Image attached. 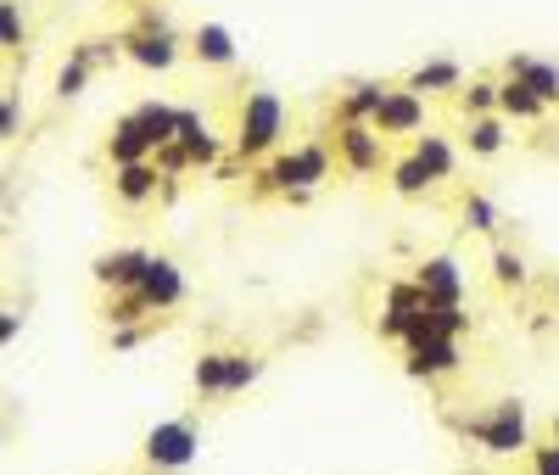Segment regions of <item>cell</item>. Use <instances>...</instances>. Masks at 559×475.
I'll return each instance as SVG.
<instances>
[{
	"instance_id": "cell-1",
	"label": "cell",
	"mask_w": 559,
	"mask_h": 475,
	"mask_svg": "<svg viewBox=\"0 0 559 475\" xmlns=\"http://www.w3.org/2000/svg\"><path fill=\"white\" fill-rule=\"evenodd\" d=\"M331 174H336V157H331V146H324V134H313V140H302V146H292V152H274V157L258 168L252 202H263V197L302 202L308 190H319Z\"/></svg>"
},
{
	"instance_id": "cell-2",
	"label": "cell",
	"mask_w": 559,
	"mask_h": 475,
	"mask_svg": "<svg viewBox=\"0 0 559 475\" xmlns=\"http://www.w3.org/2000/svg\"><path fill=\"white\" fill-rule=\"evenodd\" d=\"M286 140V102L274 90H247L236 107V129H229V152L241 163H269Z\"/></svg>"
},
{
	"instance_id": "cell-3",
	"label": "cell",
	"mask_w": 559,
	"mask_h": 475,
	"mask_svg": "<svg viewBox=\"0 0 559 475\" xmlns=\"http://www.w3.org/2000/svg\"><path fill=\"white\" fill-rule=\"evenodd\" d=\"M459 431H464V442H476L487 459H521L532 448V414H526L521 397H498L492 408L459 419Z\"/></svg>"
},
{
	"instance_id": "cell-4",
	"label": "cell",
	"mask_w": 559,
	"mask_h": 475,
	"mask_svg": "<svg viewBox=\"0 0 559 475\" xmlns=\"http://www.w3.org/2000/svg\"><path fill=\"white\" fill-rule=\"evenodd\" d=\"M202 453V431H197V419L191 414H174V419H157L146 437H140V459H146L157 475H174L185 464H197Z\"/></svg>"
},
{
	"instance_id": "cell-5",
	"label": "cell",
	"mask_w": 559,
	"mask_h": 475,
	"mask_svg": "<svg viewBox=\"0 0 559 475\" xmlns=\"http://www.w3.org/2000/svg\"><path fill=\"white\" fill-rule=\"evenodd\" d=\"M324 146H331L336 168L353 174V179H376L386 168V140L369 129V123H336V129H324Z\"/></svg>"
},
{
	"instance_id": "cell-6",
	"label": "cell",
	"mask_w": 559,
	"mask_h": 475,
	"mask_svg": "<svg viewBox=\"0 0 559 475\" xmlns=\"http://www.w3.org/2000/svg\"><path fill=\"white\" fill-rule=\"evenodd\" d=\"M403 369H408L414 380H448V375H459V369H464V353H459V342L431 336L426 319H419V330L403 342Z\"/></svg>"
},
{
	"instance_id": "cell-7",
	"label": "cell",
	"mask_w": 559,
	"mask_h": 475,
	"mask_svg": "<svg viewBox=\"0 0 559 475\" xmlns=\"http://www.w3.org/2000/svg\"><path fill=\"white\" fill-rule=\"evenodd\" d=\"M408 280L419 285L426 308H464V263L453 252H426Z\"/></svg>"
},
{
	"instance_id": "cell-8",
	"label": "cell",
	"mask_w": 559,
	"mask_h": 475,
	"mask_svg": "<svg viewBox=\"0 0 559 475\" xmlns=\"http://www.w3.org/2000/svg\"><path fill=\"white\" fill-rule=\"evenodd\" d=\"M419 319H426V297H419V285L414 280H392L386 285V302H381V319H376V330L386 342H408L414 330H419Z\"/></svg>"
},
{
	"instance_id": "cell-9",
	"label": "cell",
	"mask_w": 559,
	"mask_h": 475,
	"mask_svg": "<svg viewBox=\"0 0 559 475\" xmlns=\"http://www.w3.org/2000/svg\"><path fill=\"white\" fill-rule=\"evenodd\" d=\"M369 129H376L381 140H414V134H426V95H414V90L392 84Z\"/></svg>"
},
{
	"instance_id": "cell-10",
	"label": "cell",
	"mask_w": 559,
	"mask_h": 475,
	"mask_svg": "<svg viewBox=\"0 0 559 475\" xmlns=\"http://www.w3.org/2000/svg\"><path fill=\"white\" fill-rule=\"evenodd\" d=\"M140 302H146L157 319L168 313V308H179L185 302V269L168 258V252H152V263H146V274H140Z\"/></svg>"
},
{
	"instance_id": "cell-11",
	"label": "cell",
	"mask_w": 559,
	"mask_h": 475,
	"mask_svg": "<svg viewBox=\"0 0 559 475\" xmlns=\"http://www.w3.org/2000/svg\"><path fill=\"white\" fill-rule=\"evenodd\" d=\"M146 263H152L146 247H112V252H102L96 263H90V280H96L107 297H118V292H134L140 274H146Z\"/></svg>"
},
{
	"instance_id": "cell-12",
	"label": "cell",
	"mask_w": 559,
	"mask_h": 475,
	"mask_svg": "<svg viewBox=\"0 0 559 475\" xmlns=\"http://www.w3.org/2000/svg\"><path fill=\"white\" fill-rule=\"evenodd\" d=\"M118 45H123V57H129L134 68H146V73H168V68L179 62V34H174V28H163V34L123 28Z\"/></svg>"
},
{
	"instance_id": "cell-13",
	"label": "cell",
	"mask_w": 559,
	"mask_h": 475,
	"mask_svg": "<svg viewBox=\"0 0 559 475\" xmlns=\"http://www.w3.org/2000/svg\"><path fill=\"white\" fill-rule=\"evenodd\" d=\"M163 168L157 163H129V168H112V202L140 213V207H152L157 202V190H163Z\"/></svg>"
},
{
	"instance_id": "cell-14",
	"label": "cell",
	"mask_w": 559,
	"mask_h": 475,
	"mask_svg": "<svg viewBox=\"0 0 559 475\" xmlns=\"http://www.w3.org/2000/svg\"><path fill=\"white\" fill-rule=\"evenodd\" d=\"M392 79H347L336 90V123H376Z\"/></svg>"
},
{
	"instance_id": "cell-15",
	"label": "cell",
	"mask_w": 559,
	"mask_h": 475,
	"mask_svg": "<svg viewBox=\"0 0 559 475\" xmlns=\"http://www.w3.org/2000/svg\"><path fill=\"white\" fill-rule=\"evenodd\" d=\"M503 79H515V84H526L543 107H559V62H543V57H526V51H515V57H503Z\"/></svg>"
},
{
	"instance_id": "cell-16",
	"label": "cell",
	"mask_w": 559,
	"mask_h": 475,
	"mask_svg": "<svg viewBox=\"0 0 559 475\" xmlns=\"http://www.w3.org/2000/svg\"><path fill=\"white\" fill-rule=\"evenodd\" d=\"M403 90H414V95H459L464 90V68L453 62V57H431V62H419V68H408L403 79H397Z\"/></svg>"
},
{
	"instance_id": "cell-17",
	"label": "cell",
	"mask_w": 559,
	"mask_h": 475,
	"mask_svg": "<svg viewBox=\"0 0 559 475\" xmlns=\"http://www.w3.org/2000/svg\"><path fill=\"white\" fill-rule=\"evenodd\" d=\"M152 157H157V152H152L146 129H140V118L123 112V118L107 129V163H112V168H129V163H152Z\"/></svg>"
},
{
	"instance_id": "cell-18",
	"label": "cell",
	"mask_w": 559,
	"mask_h": 475,
	"mask_svg": "<svg viewBox=\"0 0 559 475\" xmlns=\"http://www.w3.org/2000/svg\"><path fill=\"white\" fill-rule=\"evenodd\" d=\"M191 57L202 68H236L241 62V45H236V34H229L224 23H197L191 28Z\"/></svg>"
},
{
	"instance_id": "cell-19",
	"label": "cell",
	"mask_w": 559,
	"mask_h": 475,
	"mask_svg": "<svg viewBox=\"0 0 559 475\" xmlns=\"http://www.w3.org/2000/svg\"><path fill=\"white\" fill-rule=\"evenodd\" d=\"M408 152L419 157V168L431 174V185H448L453 174H459V146L448 134H437V129H426V134H414L408 140Z\"/></svg>"
},
{
	"instance_id": "cell-20",
	"label": "cell",
	"mask_w": 559,
	"mask_h": 475,
	"mask_svg": "<svg viewBox=\"0 0 559 475\" xmlns=\"http://www.w3.org/2000/svg\"><path fill=\"white\" fill-rule=\"evenodd\" d=\"M224 369H229V347H202L191 364V392L197 403H218L224 397Z\"/></svg>"
},
{
	"instance_id": "cell-21",
	"label": "cell",
	"mask_w": 559,
	"mask_h": 475,
	"mask_svg": "<svg viewBox=\"0 0 559 475\" xmlns=\"http://www.w3.org/2000/svg\"><path fill=\"white\" fill-rule=\"evenodd\" d=\"M386 190H392V197H403V202H419V197H426V190H437V185H431L426 168H419L414 152H403V157L386 163Z\"/></svg>"
},
{
	"instance_id": "cell-22",
	"label": "cell",
	"mask_w": 559,
	"mask_h": 475,
	"mask_svg": "<svg viewBox=\"0 0 559 475\" xmlns=\"http://www.w3.org/2000/svg\"><path fill=\"white\" fill-rule=\"evenodd\" d=\"M498 118H515V123H543L548 107L537 102V95L515 79H498Z\"/></svg>"
},
{
	"instance_id": "cell-23",
	"label": "cell",
	"mask_w": 559,
	"mask_h": 475,
	"mask_svg": "<svg viewBox=\"0 0 559 475\" xmlns=\"http://www.w3.org/2000/svg\"><path fill=\"white\" fill-rule=\"evenodd\" d=\"M464 152L471 157H498L503 146H509V129H503V118L492 112V118H464Z\"/></svg>"
},
{
	"instance_id": "cell-24",
	"label": "cell",
	"mask_w": 559,
	"mask_h": 475,
	"mask_svg": "<svg viewBox=\"0 0 559 475\" xmlns=\"http://www.w3.org/2000/svg\"><path fill=\"white\" fill-rule=\"evenodd\" d=\"M134 118H140V129H146L152 152H163V146H174V140H179V107H168V102H140Z\"/></svg>"
},
{
	"instance_id": "cell-25",
	"label": "cell",
	"mask_w": 559,
	"mask_h": 475,
	"mask_svg": "<svg viewBox=\"0 0 559 475\" xmlns=\"http://www.w3.org/2000/svg\"><path fill=\"white\" fill-rule=\"evenodd\" d=\"M487 269H492V280H498V292H526V285H532V263H526V252L503 247V241L492 247Z\"/></svg>"
},
{
	"instance_id": "cell-26",
	"label": "cell",
	"mask_w": 559,
	"mask_h": 475,
	"mask_svg": "<svg viewBox=\"0 0 559 475\" xmlns=\"http://www.w3.org/2000/svg\"><path fill=\"white\" fill-rule=\"evenodd\" d=\"M263 375V353L258 347H229V369H224V397H241L252 380Z\"/></svg>"
},
{
	"instance_id": "cell-27",
	"label": "cell",
	"mask_w": 559,
	"mask_h": 475,
	"mask_svg": "<svg viewBox=\"0 0 559 475\" xmlns=\"http://www.w3.org/2000/svg\"><path fill=\"white\" fill-rule=\"evenodd\" d=\"M453 102H459L464 118H492L498 112V79H471V84L453 95Z\"/></svg>"
},
{
	"instance_id": "cell-28",
	"label": "cell",
	"mask_w": 559,
	"mask_h": 475,
	"mask_svg": "<svg viewBox=\"0 0 559 475\" xmlns=\"http://www.w3.org/2000/svg\"><path fill=\"white\" fill-rule=\"evenodd\" d=\"M102 319L112 324V330H129V324H146V319H157L146 302H140V292H118V297H107L102 302Z\"/></svg>"
},
{
	"instance_id": "cell-29",
	"label": "cell",
	"mask_w": 559,
	"mask_h": 475,
	"mask_svg": "<svg viewBox=\"0 0 559 475\" xmlns=\"http://www.w3.org/2000/svg\"><path fill=\"white\" fill-rule=\"evenodd\" d=\"M426 330H431V336H448V342H459L464 330H476V319L464 313V308H426Z\"/></svg>"
},
{
	"instance_id": "cell-30",
	"label": "cell",
	"mask_w": 559,
	"mask_h": 475,
	"mask_svg": "<svg viewBox=\"0 0 559 475\" xmlns=\"http://www.w3.org/2000/svg\"><path fill=\"white\" fill-rule=\"evenodd\" d=\"M459 213H464V224H471L476 235H492V229L503 224V218H498V207L481 197V190H464V207H459Z\"/></svg>"
},
{
	"instance_id": "cell-31",
	"label": "cell",
	"mask_w": 559,
	"mask_h": 475,
	"mask_svg": "<svg viewBox=\"0 0 559 475\" xmlns=\"http://www.w3.org/2000/svg\"><path fill=\"white\" fill-rule=\"evenodd\" d=\"M23 7L17 0H0V51H12V45H23Z\"/></svg>"
},
{
	"instance_id": "cell-32",
	"label": "cell",
	"mask_w": 559,
	"mask_h": 475,
	"mask_svg": "<svg viewBox=\"0 0 559 475\" xmlns=\"http://www.w3.org/2000/svg\"><path fill=\"white\" fill-rule=\"evenodd\" d=\"M526 459H532V475H559V442H532Z\"/></svg>"
},
{
	"instance_id": "cell-33",
	"label": "cell",
	"mask_w": 559,
	"mask_h": 475,
	"mask_svg": "<svg viewBox=\"0 0 559 475\" xmlns=\"http://www.w3.org/2000/svg\"><path fill=\"white\" fill-rule=\"evenodd\" d=\"M23 129V107L12 102V95H0V140H12Z\"/></svg>"
},
{
	"instance_id": "cell-34",
	"label": "cell",
	"mask_w": 559,
	"mask_h": 475,
	"mask_svg": "<svg viewBox=\"0 0 559 475\" xmlns=\"http://www.w3.org/2000/svg\"><path fill=\"white\" fill-rule=\"evenodd\" d=\"M17 336H23V313L0 308V347H7V342H17Z\"/></svg>"
},
{
	"instance_id": "cell-35",
	"label": "cell",
	"mask_w": 559,
	"mask_h": 475,
	"mask_svg": "<svg viewBox=\"0 0 559 475\" xmlns=\"http://www.w3.org/2000/svg\"><path fill=\"white\" fill-rule=\"evenodd\" d=\"M548 442H559V414L548 419Z\"/></svg>"
},
{
	"instance_id": "cell-36",
	"label": "cell",
	"mask_w": 559,
	"mask_h": 475,
	"mask_svg": "<svg viewBox=\"0 0 559 475\" xmlns=\"http://www.w3.org/2000/svg\"><path fill=\"white\" fill-rule=\"evenodd\" d=\"M554 297H559V280H554Z\"/></svg>"
},
{
	"instance_id": "cell-37",
	"label": "cell",
	"mask_w": 559,
	"mask_h": 475,
	"mask_svg": "<svg viewBox=\"0 0 559 475\" xmlns=\"http://www.w3.org/2000/svg\"><path fill=\"white\" fill-rule=\"evenodd\" d=\"M0 437H7V425H0Z\"/></svg>"
}]
</instances>
